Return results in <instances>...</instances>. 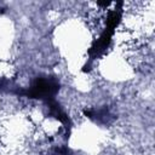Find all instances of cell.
<instances>
[{"mask_svg":"<svg viewBox=\"0 0 155 155\" xmlns=\"http://www.w3.org/2000/svg\"><path fill=\"white\" fill-rule=\"evenodd\" d=\"M59 85L56 80L48 78H38L29 90L24 92V94L29 98H41V99H53V96L57 93Z\"/></svg>","mask_w":155,"mask_h":155,"instance_id":"cell-1","label":"cell"}]
</instances>
